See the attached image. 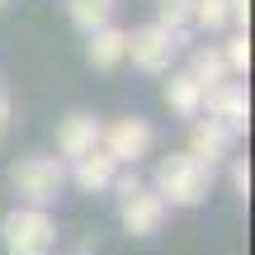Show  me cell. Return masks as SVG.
Listing matches in <instances>:
<instances>
[{
  "mask_svg": "<svg viewBox=\"0 0 255 255\" xmlns=\"http://www.w3.org/2000/svg\"><path fill=\"white\" fill-rule=\"evenodd\" d=\"M71 255H95V241H90V237H81V241L71 246Z\"/></svg>",
  "mask_w": 255,
  "mask_h": 255,
  "instance_id": "20",
  "label": "cell"
},
{
  "mask_svg": "<svg viewBox=\"0 0 255 255\" xmlns=\"http://www.w3.org/2000/svg\"><path fill=\"white\" fill-rule=\"evenodd\" d=\"M100 119H95V114H66L62 123H57V156H62V161H76V156L81 151H90V146H100Z\"/></svg>",
  "mask_w": 255,
  "mask_h": 255,
  "instance_id": "9",
  "label": "cell"
},
{
  "mask_svg": "<svg viewBox=\"0 0 255 255\" xmlns=\"http://www.w3.org/2000/svg\"><path fill=\"white\" fill-rule=\"evenodd\" d=\"M9 189L33 208H52L66 189V161L62 156H19L9 165Z\"/></svg>",
  "mask_w": 255,
  "mask_h": 255,
  "instance_id": "2",
  "label": "cell"
},
{
  "mask_svg": "<svg viewBox=\"0 0 255 255\" xmlns=\"http://www.w3.org/2000/svg\"><path fill=\"white\" fill-rule=\"evenodd\" d=\"M114 9H119V0H66V14H71V24L81 28V33H90V28L109 24Z\"/></svg>",
  "mask_w": 255,
  "mask_h": 255,
  "instance_id": "13",
  "label": "cell"
},
{
  "mask_svg": "<svg viewBox=\"0 0 255 255\" xmlns=\"http://www.w3.org/2000/svg\"><path fill=\"white\" fill-rule=\"evenodd\" d=\"M0 246H5V255H52V246H57L52 213L33 208V203L5 213V222H0Z\"/></svg>",
  "mask_w": 255,
  "mask_h": 255,
  "instance_id": "4",
  "label": "cell"
},
{
  "mask_svg": "<svg viewBox=\"0 0 255 255\" xmlns=\"http://www.w3.org/2000/svg\"><path fill=\"white\" fill-rule=\"evenodd\" d=\"M0 5H9V0H0Z\"/></svg>",
  "mask_w": 255,
  "mask_h": 255,
  "instance_id": "21",
  "label": "cell"
},
{
  "mask_svg": "<svg viewBox=\"0 0 255 255\" xmlns=\"http://www.w3.org/2000/svg\"><path fill=\"white\" fill-rule=\"evenodd\" d=\"M123 47H128V28H119L109 19V24L90 28V43H85V57H90L95 71H119L123 66Z\"/></svg>",
  "mask_w": 255,
  "mask_h": 255,
  "instance_id": "11",
  "label": "cell"
},
{
  "mask_svg": "<svg viewBox=\"0 0 255 255\" xmlns=\"http://www.w3.org/2000/svg\"><path fill=\"white\" fill-rule=\"evenodd\" d=\"M9 114H14V104H9V95L0 90V132H5V128H9Z\"/></svg>",
  "mask_w": 255,
  "mask_h": 255,
  "instance_id": "19",
  "label": "cell"
},
{
  "mask_svg": "<svg viewBox=\"0 0 255 255\" xmlns=\"http://www.w3.org/2000/svg\"><path fill=\"white\" fill-rule=\"evenodd\" d=\"M165 76H170V81H165V90H161L165 109L180 114V119H194V114H199V104H203V85L194 81L189 71H165Z\"/></svg>",
  "mask_w": 255,
  "mask_h": 255,
  "instance_id": "12",
  "label": "cell"
},
{
  "mask_svg": "<svg viewBox=\"0 0 255 255\" xmlns=\"http://www.w3.org/2000/svg\"><path fill=\"white\" fill-rule=\"evenodd\" d=\"M165 213H170V203L151 184H137V189L119 194V222H123L128 237H156L165 227Z\"/></svg>",
  "mask_w": 255,
  "mask_h": 255,
  "instance_id": "6",
  "label": "cell"
},
{
  "mask_svg": "<svg viewBox=\"0 0 255 255\" xmlns=\"http://www.w3.org/2000/svg\"><path fill=\"white\" fill-rule=\"evenodd\" d=\"M232 142H237V137H232L218 119H199V114H194V128H189V156H199V161H208V165H222V161L232 156Z\"/></svg>",
  "mask_w": 255,
  "mask_h": 255,
  "instance_id": "10",
  "label": "cell"
},
{
  "mask_svg": "<svg viewBox=\"0 0 255 255\" xmlns=\"http://www.w3.org/2000/svg\"><path fill=\"white\" fill-rule=\"evenodd\" d=\"M156 24L161 28H184L189 24V0H156Z\"/></svg>",
  "mask_w": 255,
  "mask_h": 255,
  "instance_id": "17",
  "label": "cell"
},
{
  "mask_svg": "<svg viewBox=\"0 0 255 255\" xmlns=\"http://www.w3.org/2000/svg\"><path fill=\"white\" fill-rule=\"evenodd\" d=\"M227 161H232V189L246 199V194H251V165H246V156H227Z\"/></svg>",
  "mask_w": 255,
  "mask_h": 255,
  "instance_id": "18",
  "label": "cell"
},
{
  "mask_svg": "<svg viewBox=\"0 0 255 255\" xmlns=\"http://www.w3.org/2000/svg\"><path fill=\"white\" fill-rule=\"evenodd\" d=\"M222 57H227L232 76H246V71H251V33H246V28H241L237 38H227V47H222Z\"/></svg>",
  "mask_w": 255,
  "mask_h": 255,
  "instance_id": "16",
  "label": "cell"
},
{
  "mask_svg": "<svg viewBox=\"0 0 255 255\" xmlns=\"http://www.w3.org/2000/svg\"><path fill=\"white\" fill-rule=\"evenodd\" d=\"M199 114L218 119L232 137H246V128H251V95H246V85L232 81V76H227V81H218V85H208Z\"/></svg>",
  "mask_w": 255,
  "mask_h": 255,
  "instance_id": "5",
  "label": "cell"
},
{
  "mask_svg": "<svg viewBox=\"0 0 255 255\" xmlns=\"http://www.w3.org/2000/svg\"><path fill=\"white\" fill-rule=\"evenodd\" d=\"M114 175H119V161L104 146H90L76 161H66V184H76L81 194H104L114 184Z\"/></svg>",
  "mask_w": 255,
  "mask_h": 255,
  "instance_id": "8",
  "label": "cell"
},
{
  "mask_svg": "<svg viewBox=\"0 0 255 255\" xmlns=\"http://www.w3.org/2000/svg\"><path fill=\"white\" fill-rule=\"evenodd\" d=\"M151 189L161 194L170 208H199V203L213 194V165L199 161V156H189V151H170V156H161V165H156Z\"/></svg>",
  "mask_w": 255,
  "mask_h": 255,
  "instance_id": "1",
  "label": "cell"
},
{
  "mask_svg": "<svg viewBox=\"0 0 255 255\" xmlns=\"http://www.w3.org/2000/svg\"><path fill=\"white\" fill-rule=\"evenodd\" d=\"M180 47H189V24H184V28L142 24V28H132V33H128L123 62H132L137 71H146V76H165Z\"/></svg>",
  "mask_w": 255,
  "mask_h": 255,
  "instance_id": "3",
  "label": "cell"
},
{
  "mask_svg": "<svg viewBox=\"0 0 255 255\" xmlns=\"http://www.w3.org/2000/svg\"><path fill=\"white\" fill-rule=\"evenodd\" d=\"M151 142H156V132H151V123L146 119H114L109 128H100V146L114 156L119 165H137L142 156H151Z\"/></svg>",
  "mask_w": 255,
  "mask_h": 255,
  "instance_id": "7",
  "label": "cell"
},
{
  "mask_svg": "<svg viewBox=\"0 0 255 255\" xmlns=\"http://www.w3.org/2000/svg\"><path fill=\"white\" fill-rule=\"evenodd\" d=\"M189 76L208 90V85H218V81H227L232 76V66H227V57H222V47H199L194 52V62H189Z\"/></svg>",
  "mask_w": 255,
  "mask_h": 255,
  "instance_id": "14",
  "label": "cell"
},
{
  "mask_svg": "<svg viewBox=\"0 0 255 255\" xmlns=\"http://www.w3.org/2000/svg\"><path fill=\"white\" fill-rule=\"evenodd\" d=\"M189 24H199V28H222L227 24V0H189Z\"/></svg>",
  "mask_w": 255,
  "mask_h": 255,
  "instance_id": "15",
  "label": "cell"
}]
</instances>
